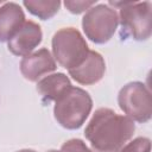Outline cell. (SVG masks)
I'll return each mask as SVG.
<instances>
[{
	"mask_svg": "<svg viewBox=\"0 0 152 152\" xmlns=\"http://www.w3.org/2000/svg\"><path fill=\"white\" fill-rule=\"evenodd\" d=\"M42 39L43 32L40 26L32 20H25L21 27L7 42V49L14 56L25 57L32 53L42 43Z\"/></svg>",
	"mask_w": 152,
	"mask_h": 152,
	"instance_id": "obj_7",
	"label": "cell"
},
{
	"mask_svg": "<svg viewBox=\"0 0 152 152\" xmlns=\"http://www.w3.org/2000/svg\"><path fill=\"white\" fill-rule=\"evenodd\" d=\"M119 17L114 8L106 4L90 7L82 18V28L86 37L95 44L107 43L115 33Z\"/></svg>",
	"mask_w": 152,
	"mask_h": 152,
	"instance_id": "obj_6",
	"label": "cell"
},
{
	"mask_svg": "<svg viewBox=\"0 0 152 152\" xmlns=\"http://www.w3.org/2000/svg\"><path fill=\"white\" fill-rule=\"evenodd\" d=\"M151 140L146 137H138L132 141L125 144L115 152H150Z\"/></svg>",
	"mask_w": 152,
	"mask_h": 152,
	"instance_id": "obj_13",
	"label": "cell"
},
{
	"mask_svg": "<svg viewBox=\"0 0 152 152\" xmlns=\"http://www.w3.org/2000/svg\"><path fill=\"white\" fill-rule=\"evenodd\" d=\"M70 87L71 82L69 77L63 72L50 74L37 82V90L45 102L56 101Z\"/></svg>",
	"mask_w": 152,
	"mask_h": 152,
	"instance_id": "obj_11",
	"label": "cell"
},
{
	"mask_svg": "<svg viewBox=\"0 0 152 152\" xmlns=\"http://www.w3.org/2000/svg\"><path fill=\"white\" fill-rule=\"evenodd\" d=\"M25 23V13L20 5L5 2L0 7V43L8 42Z\"/></svg>",
	"mask_w": 152,
	"mask_h": 152,
	"instance_id": "obj_10",
	"label": "cell"
},
{
	"mask_svg": "<svg viewBox=\"0 0 152 152\" xmlns=\"http://www.w3.org/2000/svg\"><path fill=\"white\" fill-rule=\"evenodd\" d=\"M94 5H96V0H91V1H71V0H65L64 1V6L65 8L72 13V14H80L83 13L86 10H89L90 7H93Z\"/></svg>",
	"mask_w": 152,
	"mask_h": 152,
	"instance_id": "obj_14",
	"label": "cell"
},
{
	"mask_svg": "<svg viewBox=\"0 0 152 152\" xmlns=\"http://www.w3.org/2000/svg\"><path fill=\"white\" fill-rule=\"evenodd\" d=\"M114 6H121L119 13V24L121 26V38H132L137 42L147 40L152 32V4L141 2H109Z\"/></svg>",
	"mask_w": 152,
	"mask_h": 152,
	"instance_id": "obj_3",
	"label": "cell"
},
{
	"mask_svg": "<svg viewBox=\"0 0 152 152\" xmlns=\"http://www.w3.org/2000/svg\"><path fill=\"white\" fill-rule=\"evenodd\" d=\"M62 152H93L83 140L81 139H69L68 141H65L62 147H61Z\"/></svg>",
	"mask_w": 152,
	"mask_h": 152,
	"instance_id": "obj_15",
	"label": "cell"
},
{
	"mask_svg": "<svg viewBox=\"0 0 152 152\" xmlns=\"http://www.w3.org/2000/svg\"><path fill=\"white\" fill-rule=\"evenodd\" d=\"M93 109V100L88 91L78 87H70L55 101L53 116L66 129H78L86 122Z\"/></svg>",
	"mask_w": 152,
	"mask_h": 152,
	"instance_id": "obj_2",
	"label": "cell"
},
{
	"mask_svg": "<svg viewBox=\"0 0 152 152\" xmlns=\"http://www.w3.org/2000/svg\"><path fill=\"white\" fill-rule=\"evenodd\" d=\"M134 121L110 108H99L86 126L84 137L96 152H115L134 134Z\"/></svg>",
	"mask_w": 152,
	"mask_h": 152,
	"instance_id": "obj_1",
	"label": "cell"
},
{
	"mask_svg": "<svg viewBox=\"0 0 152 152\" xmlns=\"http://www.w3.org/2000/svg\"><path fill=\"white\" fill-rule=\"evenodd\" d=\"M56 69V61L46 48H42L38 51L23 57L20 62L21 75L31 82H38L42 76L49 75Z\"/></svg>",
	"mask_w": 152,
	"mask_h": 152,
	"instance_id": "obj_8",
	"label": "cell"
},
{
	"mask_svg": "<svg viewBox=\"0 0 152 152\" xmlns=\"http://www.w3.org/2000/svg\"><path fill=\"white\" fill-rule=\"evenodd\" d=\"M118 104L128 119L147 122L152 116V97L148 87L139 81L125 84L118 94Z\"/></svg>",
	"mask_w": 152,
	"mask_h": 152,
	"instance_id": "obj_5",
	"label": "cell"
},
{
	"mask_svg": "<svg viewBox=\"0 0 152 152\" xmlns=\"http://www.w3.org/2000/svg\"><path fill=\"white\" fill-rule=\"evenodd\" d=\"M68 71L71 78L77 83L82 86H91L103 78L106 72V62L101 53L90 50L82 64Z\"/></svg>",
	"mask_w": 152,
	"mask_h": 152,
	"instance_id": "obj_9",
	"label": "cell"
},
{
	"mask_svg": "<svg viewBox=\"0 0 152 152\" xmlns=\"http://www.w3.org/2000/svg\"><path fill=\"white\" fill-rule=\"evenodd\" d=\"M46 152H62V151H57V150H49Z\"/></svg>",
	"mask_w": 152,
	"mask_h": 152,
	"instance_id": "obj_17",
	"label": "cell"
},
{
	"mask_svg": "<svg viewBox=\"0 0 152 152\" xmlns=\"http://www.w3.org/2000/svg\"><path fill=\"white\" fill-rule=\"evenodd\" d=\"M17 152H36L34 150H31V148H24V150H19Z\"/></svg>",
	"mask_w": 152,
	"mask_h": 152,
	"instance_id": "obj_16",
	"label": "cell"
},
{
	"mask_svg": "<svg viewBox=\"0 0 152 152\" xmlns=\"http://www.w3.org/2000/svg\"><path fill=\"white\" fill-rule=\"evenodd\" d=\"M23 5L34 17H38L42 20H49L58 12L61 7V1L59 0H25Z\"/></svg>",
	"mask_w": 152,
	"mask_h": 152,
	"instance_id": "obj_12",
	"label": "cell"
},
{
	"mask_svg": "<svg viewBox=\"0 0 152 152\" xmlns=\"http://www.w3.org/2000/svg\"><path fill=\"white\" fill-rule=\"evenodd\" d=\"M51 46L53 58L66 70L82 64L90 51L84 37L75 27L58 30L52 37Z\"/></svg>",
	"mask_w": 152,
	"mask_h": 152,
	"instance_id": "obj_4",
	"label": "cell"
}]
</instances>
